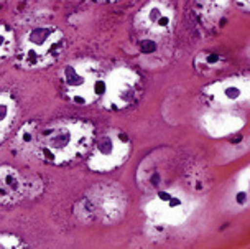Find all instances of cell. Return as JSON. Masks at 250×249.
Here are the masks:
<instances>
[{"label":"cell","mask_w":250,"mask_h":249,"mask_svg":"<svg viewBox=\"0 0 250 249\" xmlns=\"http://www.w3.org/2000/svg\"><path fill=\"white\" fill-rule=\"evenodd\" d=\"M234 203L239 208H247L249 204V168L242 170L237 181V188L234 192Z\"/></svg>","instance_id":"cell-16"},{"label":"cell","mask_w":250,"mask_h":249,"mask_svg":"<svg viewBox=\"0 0 250 249\" xmlns=\"http://www.w3.org/2000/svg\"><path fill=\"white\" fill-rule=\"evenodd\" d=\"M26 248L23 239L10 233H0V249H21Z\"/></svg>","instance_id":"cell-17"},{"label":"cell","mask_w":250,"mask_h":249,"mask_svg":"<svg viewBox=\"0 0 250 249\" xmlns=\"http://www.w3.org/2000/svg\"><path fill=\"white\" fill-rule=\"evenodd\" d=\"M17 40L13 30L7 25H0V63H3L8 58L15 56Z\"/></svg>","instance_id":"cell-14"},{"label":"cell","mask_w":250,"mask_h":249,"mask_svg":"<svg viewBox=\"0 0 250 249\" xmlns=\"http://www.w3.org/2000/svg\"><path fill=\"white\" fill-rule=\"evenodd\" d=\"M194 65L199 71L211 73V71H217V69L224 68V58L219 55V53L204 51L198 55V58L194 60Z\"/></svg>","instance_id":"cell-15"},{"label":"cell","mask_w":250,"mask_h":249,"mask_svg":"<svg viewBox=\"0 0 250 249\" xmlns=\"http://www.w3.org/2000/svg\"><path fill=\"white\" fill-rule=\"evenodd\" d=\"M142 94V79L133 69L119 66L105 74L101 104L104 109L122 111L132 106Z\"/></svg>","instance_id":"cell-6"},{"label":"cell","mask_w":250,"mask_h":249,"mask_svg":"<svg viewBox=\"0 0 250 249\" xmlns=\"http://www.w3.org/2000/svg\"><path fill=\"white\" fill-rule=\"evenodd\" d=\"M198 2L204 8H219V10H221L227 3V0H198Z\"/></svg>","instance_id":"cell-18"},{"label":"cell","mask_w":250,"mask_h":249,"mask_svg":"<svg viewBox=\"0 0 250 249\" xmlns=\"http://www.w3.org/2000/svg\"><path fill=\"white\" fill-rule=\"evenodd\" d=\"M175 23V12L168 0H150L138 12L135 25L140 32L145 33L144 38L165 40L171 33Z\"/></svg>","instance_id":"cell-8"},{"label":"cell","mask_w":250,"mask_h":249,"mask_svg":"<svg viewBox=\"0 0 250 249\" xmlns=\"http://www.w3.org/2000/svg\"><path fill=\"white\" fill-rule=\"evenodd\" d=\"M132 142L125 132L109 129L92 140L91 154L87 157V168L97 173L112 172L124 165L130 157Z\"/></svg>","instance_id":"cell-5"},{"label":"cell","mask_w":250,"mask_h":249,"mask_svg":"<svg viewBox=\"0 0 250 249\" xmlns=\"http://www.w3.org/2000/svg\"><path fill=\"white\" fill-rule=\"evenodd\" d=\"M145 213L155 226H180L193 213V203L171 190H158L146 203Z\"/></svg>","instance_id":"cell-7"},{"label":"cell","mask_w":250,"mask_h":249,"mask_svg":"<svg viewBox=\"0 0 250 249\" xmlns=\"http://www.w3.org/2000/svg\"><path fill=\"white\" fill-rule=\"evenodd\" d=\"M38 136L40 129L35 122H26L23 127L17 132L13 147L20 155H37V145H38Z\"/></svg>","instance_id":"cell-13"},{"label":"cell","mask_w":250,"mask_h":249,"mask_svg":"<svg viewBox=\"0 0 250 249\" xmlns=\"http://www.w3.org/2000/svg\"><path fill=\"white\" fill-rule=\"evenodd\" d=\"M92 140V124L71 119L56 121L40 131L37 155L53 165H66L87 154Z\"/></svg>","instance_id":"cell-1"},{"label":"cell","mask_w":250,"mask_h":249,"mask_svg":"<svg viewBox=\"0 0 250 249\" xmlns=\"http://www.w3.org/2000/svg\"><path fill=\"white\" fill-rule=\"evenodd\" d=\"M127 208V197L115 185H99L87 197L76 204L74 213L81 221H104L115 223L124 216Z\"/></svg>","instance_id":"cell-4"},{"label":"cell","mask_w":250,"mask_h":249,"mask_svg":"<svg viewBox=\"0 0 250 249\" xmlns=\"http://www.w3.org/2000/svg\"><path fill=\"white\" fill-rule=\"evenodd\" d=\"M235 2H237L242 8H245V10H249V0H235Z\"/></svg>","instance_id":"cell-19"},{"label":"cell","mask_w":250,"mask_h":249,"mask_svg":"<svg viewBox=\"0 0 250 249\" xmlns=\"http://www.w3.org/2000/svg\"><path fill=\"white\" fill-rule=\"evenodd\" d=\"M201 126H203L208 136L226 137V136L239 132L240 129L245 126V121L239 114L221 109V111H212V113H208L206 115H203Z\"/></svg>","instance_id":"cell-11"},{"label":"cell","mask_w":250,"mask_h":249,"mask_svg":"<svg viewBox=\"0 0 250 249\" xmlns=\"http://www.w3.org/2000/svg\"><path fill=\"white\" fill-rule=\"evenodd\" d=\"M104 78L99 63L91 60L69 61L60 73L62 91L76 106H89L99 101L104 92Z\"/></svg>","instance_id":"cell-3"},{"label":"cell","mask_w":250,"mask_h":249,"mask_svg":"<svg viewBox=\"0 0 250 249\" xmlns=\"http://www.w3.org/2000/svg\"><path fill=\"white\" fill-rule=\"evenodd\" d=\"M19 117V104L10 92H0V145L10 136L15 121Z\"/></svg>","instance_id":"cell-12"},{"label":"cell","mask_w":250,"mask_h":249,"mask_svg":"<svg viewBox=\"0 0 250 249\" xmlns=\"http://www.w3.org/2000/svg\"><path fill=\"white\" fill-rule=\"evenodd\" d=\"M96 2H102V3H109V2H119V0H96Z\"/></svg>","instance_id":"cell-20"},{"label":"cell","mask_w":250,"mask_h":249,"mask_svg":"<svg viewBox=\"0 0 250 249\" xmlns=\"http://www.w3.org/2000/svg\"><path fill=\"white\" fill-rule=\"evenodd\" d=\"M204 96L216 108L229 109L232 106L249 101V79L247 78H226L211 83L204 88Z\"/></svg>","instance_id":"cell-10"},{"label":"cell","mask_w":250,"mask_h":249,"mask_svg":"<svg viewBox=\"0 0 250 249\" xmlns=\"http://www.w3.org/2000/svg\"><path fill=\"white\" fill-rule=\"evenodd\" d=\"M42 192V181L28 180L12 165H0V204H17Z\"/></svg>","instance_id":"cell-9"},{"label":"cell","mask_w":250,"mask_h":249,"mask_svg":"<svg viewBox=\"0 0 250 249\" xmlns=\"http://www.w3.org/2000/svg\"><path fill=\"white\" fill-rule=\"evenodd\" d=\"M64 48V33L55 25L33 26L17 43V65L23 69H42L53 65Z\"/></svg>","instance_id":"cell-2"}]
</instances>
